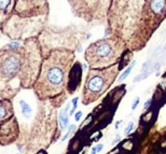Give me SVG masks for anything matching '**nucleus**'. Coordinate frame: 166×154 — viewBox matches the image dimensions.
<instances>
[{"instance_id": "1", "label": "nucleus", "mask_w": 166, "mask_h": 154, "mask_svg": "<svg viewBox=\"0 0 166 154\" xmlns=\"http://www.w3.org/2000/svg\"><path fill=\"white\" fill-rule=\"evenodd\" d=\"M42 61L38 38L12 40L0 47V98L14 99L22 90L32 88Z\"/></svg>"}, {"instance_id": "2", "label": "nucleus", "mask_w": 166, "mask_h": 154, "mask_svg": "<svg viewBox=\"0 0 166 154\" xmlns=\"http://www.w3.org/2000/svg\"><path fill=\"white\" fill-rule=\"evenodd\" d=\"M76 61V52L54 50L43 58L38 78L32 90L40 100H49L67 93L71 68Z\"/></svg>"}, {"instance_id": "3", "label": "nucleus", "mask_w": 166, "mask_h": 154, "mask_svg": "<svg viewBox=\"0 0 166 154\" xmlns=\"http://www.w3.org/2000/svg\"><path fill=\"white\" fill-rule=\"evenodd\" d=\"M56 108L52 106L50 100L38 99V110L32 126L21 129L16 142L18 150L30 154L37 149L48 148L52 140V134L56 129Z\"/></svg>"}, {"instance_id": "4", "label": "nucleus", "mask_w": 166, "mask_h": 154, "mask_svg": "<svg viewBox=\"0 0 166 154\" xmlns=\"http://www.w3.org/2000/svg\"><path fill=\"white\" fill-rule=\"evenodd\" d=\"M145 0H111L107 12L106 37L113 33L128 42L136 31Z\"/></svg>"}, {"instance_id": "5", "label": "nucleus", "mask_w": 166, "mask_h": 154, "mask_svg": "<svg viewBox=\"0 0 166 154\" xmlns=\"http://www.w3.org/2000/svg\"><path fill=\"white\" fill-rule=\"evenodd\" d=\"M165 18L166 0H145L136 31L127 42V50L141 51Z\"/></svg>"}, {"instance_id": "6", "label": "nucleus", "mask_w": 166, "mask_h": 154, "mask_svg": "<svg viewBox=\"0 0 166 154\" xmlns=\"http://www.w3.org/2000/svg\"><path fill=\"white\" fill-rule=\"evenodd\" d=\"M84 39H86L85 32L74 25L67 27L46 25L38 37L43 58L54 50H70L79 52L81 51V42Z\"/></svg>"}, {"instance_id": "7", "label": "nucleus", "mask_w": 166, "mask_h": 154, "mask_svg": "<svg viewBox=\"0 0 166 154\" xmlns=\"http://www.w3.org/2000/svg\"><path fill=\"white\" fill-rule=\"evenodd\" d=\"M127 51V43L116 35H109L91 43L84 52V59L88 67L103 69L119 64Z\"/></svg>"}, {"instance_id": "8", "label": "nucleus", "mask_w": 166, "mask_h": 154, "mask_svg": "<svg viewBox=\"0 0 166 154\" xmlns=\"http://www.w3.org/2000/svg\"><path fill=\"white\" fill-rule=\"evenodd\" d=\"M119 64L103 69H88L81 96L82 104L84 106L98 100L118 80L119 72L121 71Z\"/></svg>"}, {"instance_id": "9", "label": "nucleus", "mask_w": 166, "mask_h": 154, "mask_svg": "<svg viewBox=\"0 0 166 154\" xmlns=\"http://www.w3.org/2000/svg\"><path fill=\"white\" fill-rule=\"evenodd\" d=\"M49 15L39 17L24 18L16 14H12L1 28L4 35L10 40H26L38 38L48 25Z\"/></svg>"}, {"instance_id": "10", "label": "nucleus", "mask_w": 166, "mask_h": 154, "mask_svg": "<svg viewBox=\"0 0 166 154\" xmlns=\"http://www.w3.org/2000/svg\"><path fill=\"white\" fill-rule=\"evenodd\" d=\"M74 16L88 24H106L111 0H66Z\"/></svg>"}, {"instance_id": "11", "label": "nucleus", "mask_w": 166, "mask_h": 154, "mask_svg": "<svg viewBox=\"0 0 166 154\" xmlns=\"http://www.w3.org/2000/svg\"><path fill=\"white\" fill-rule=\"evenodd\" d=\"M50 13L48 0H16L14 14L24 18L46 16Z\"/></svg>"}, {"instance_id": "12", "label": "nucleus", "mask_w": 166, "mask_h": 154, "mask_svg": "<svg viewBox=\"0 0 166 154\" xmlns=\"http://www.w3.org/2000/svg\"><path fill=\"white\" fill-rule=\"evenodd\" d=\"M21 135L20 122L16 116L0 125V147H8L18 142Z\"/></svg>"}, {"instance_id": "13", "label": "nucleus", "mask_w": 166, "mask_h": 154, "mask_svg": "<svg viewBox=\"0 0 166 154\" xmlns=\"http://www.w3.org/2000/svg\"><path fill=\"white\" fill-rule=\"evenodd\" d=\"M82 80V65L80 61H76L74 66L71 68L70 75H69V81H68L67 93L69 95H72L76 93L80 87Z\"/></svg>"}, {"instance_id": "14", "label": "nucleus", "mask_w": 166, "mask_h": 154, "mask_svg": "<svg viewBox=\"0 0 166 154\" xmlns=\"http://www.w3.org/2000/svg\"><path fill=\"white\" fill-rule=\"evenodd\" d=\"M15 116L13 99H0V125Z\"/></svg>"}, {"instance_id": "15", "label": "nucleus", "mask_w": 166, "mask_h": 154, "mask_svg": "<svg viewBox=\"0 0 166 154\" xmlns=\"http://www.w3.org/2000/svg\"><path fill=\"white\" fill-rule=\"evenodd\" d=\"M15 2L16 0H0V30L14 13Z\"/></svg>"}, {"instance_id": "16", "label": "nucleus", "mask_w": 166, "mask_h": 154, "mask_svg": "<svg viewBox=\"0 0 166 154\" xmlns=\"http://www.w3.org/2000/svg\"><path fill=\"white\" fill-rule=\"evenodd\" d=\"M69 109H70V104H67V105H66V107L64 108L63 110L60 112V116H58V123H60V130L65 129L68 126V124H69V116H70V115L68 114Z\"/></svg>"}, {"instance_id": "17", "label": "nucleus", "mask_w": 166, "mask_h": 154, "mask_svg": "<svg viewBox=\"0 0 166 154\" xmlns=\"http://www.w3.org/2000/svg\"><path fill=\"white\" fill-rule=\"evenodd\" d=\"M18 105H20V108H21V112L23 116H24L26 120L32 118V107L29 106V104H27L24 99H20L18 100Z\"/></svg>"}, {"instance_id": "18", "label": "nucleus", "mask_w": 166, "mask_h": 154, "mask_svg": "<svg viewBox=\"0 0 166 154\" xmlns=\"http://www.w3.org/2000/svg\"><path fill=\"white\" fill-rule=\"evenodd\" d=\"M134 66H135V61H133L131 64H130V66H127L126 68H125V70L121 73L120 77H118V82L121 83L122 81H124V80L126 79L127 77L131 75L132 70H133V68H134Z\"/></svg>"}, {"instance_id": "19", "label": "nucleus", "mask_w": 166, "mask_h": 154, "mask_svg": "<svg viewBox=\"0 0 166 154\" xmlns=\"http://www.w3.org/2000/svg\"><path fill=\"white\" fill-rule=\"evenodd\" d=\"M133 148H134V142H133V140L130 139V140H126L123 144H122V149L123 150H126V151H132L133 150Z\"/></svg>"}, {"instance_id": "20", "label": "nucleus", "mask_w": 166, "mask_h": 154, "mask_svg": "<svg viewBox=\"0 0 166 154\" xmlns=\"http://www.w3.org/2000/svg\"><path fill=\"white\" fill-rule=\"evenodd\" d=\"M78 101H79V97H74L72 98V100H71V104H72V108H71L70 112H69V115H74V111H76V109L78 107Z\"/></svg>"}, {"instance_id": "21", "label": "nucleus", "mask_w": 166, "mask_h": 154, "mask_svg": "<svg viewBox=\"0 0 166 154\" xmlns=\"http://www.w3.org/2000/svg\"><path fill=\"white\" fill-rule=\"evenodd\" d=\"M74 129H76V126H74V125H70V126H69V128H68V132L66 133V135H65V136L62 138V141H65V140H67L68 137L70 136V134L74 132Z\"/></svg>"}, {"instance_id": "22", "label": "nucleus", "mask_w": 166, "mask_h": 154, "mask_svg": "<svg viewBox=\"0 0 166 154\" xmlns=\"http://www.w3.org/2000/svg\"><path fill=\"white\" fill-rule=\"evenodd\" d=\"M133 129H134V123L130 122V123H128V125L126 126V128L124 129V135H125V136H127L128 134L132 133V130H133Z\"/></svg>"}, {"instance_id": "23", "label": "nucleus", "mask_w": 166, "mask_h": 154, "mask_svg": "<svg viewBox=\"0 0 166 154\" xmlns=\"http://www.w3.org/2000/svg\"><path fill=\"white\" fill-rule=\"evenodd\" d=\"M139 97H137V98H135L134 99V101H133V104H132V110H135L136 108H137V106H138V104H139Z\"/></svg>"}, {"instance_id": "24", "label": "nucleus", "mask_w": 166, "mask_h": 154, "mask_svg": "<svg viewBox=\"0 0 166 154\" xmlns=\"http://www.w3.org/2000/svg\"><path fill=\"white\" fill-rule=\"evenodd\" d=\"M82 115H83V113H82V111H78L76 114H74V120L77 121V122H79L80 120H81Z\"/></svg>"}, {"instance_id": "25", "label": "nucleus", "mask_w": 166, "mask_h": 154, "mask_svg": "<svg viewBox=\"0 0 166 154\" xmlns=\"http://www.w3.org/2000/svg\"><path fill=\"white\" fill-rule=\"evenodd\" d=\"M151 102H152V99H151V98H149L148 100L146 101L145 105H144V108H145V110H148L149 108L151 107Z\"/></svg>"}, {"instance_id": "26", "label": "nucleus", "mask_w": 166, "mask_h": 154, "mask_svg": "<svg viewBox=\"0 0 166 154\" xmlns=\"http://www.w3.org/2000/svg\"><path fill=\"white\" fill-rule=\"evenodd\" d=\"M120 140H121V136H120V135H118V136H116V139H114V140L112 141V144H116L117 142H119Z\"/></svg>"}, {"instance_id": "27", "label": "nucleus", "mask_w": 166, "mask_h": 154, "mask_svg": "<svg viewBox=\"0 0 166 154\" xmlns=\"http://www.w3.org/2000/svg\"><path fill=\"white\" fill-rule=\"evenodd\" d=\"M96 148H97V152H100V151L103 150V148H104V144H99L96 146Z\"/></svg>"}, {"instance_id": "28", "label": "nucleus", "mask_w": 166, "mask_h": 154, "mask_svg": "<svg viewBox=\"0 0 166 154\" xmlns=\"http://www.w3.org/2000/svg\"><path fill=\"white\" fill-rule=\"evenodd\" d=\"M121 124H122V121H117V122H116V124H114V127H116V129H118L119 128V126L121 125Z\"/></svg>"}, {"instance_id": "29", "label": "nucleus", "mask_w": 166, "mask_h": 154, "mask_svg": "<svg viewBox=\"0 0 166 154\" xmlns=\"http://www.w3.org/2000/svg\"><path fill=\"white\" fill-rule=\"evenodd\" d=\"M98 152H97V148L96 147H94V148H92V151H91V153L90 154H97Z\"/></svg>"}, {"instance_id": "30", "label": "nucleus", "mask_w": 166, "mask_h": 154, "mask_svg": "<svg viewBox=\"0 0 166 154\" xmlns=\"http://www.w3.org/2000/svg\"><path fill=\"white\" fill-rule=\"evenodd\" d=\"M161 148H166V139H165V142L161 144Z\"/></svg>"}, {"instance_id": "31", "label": "nucleus", "mask_w": 166, "mask_h": 154, "mask_svg": "<svg viewBox=\"0 0 166 154\" xmlns=\"http://www.w3.org/2000/svg\"></svg>"}]
</instances>
